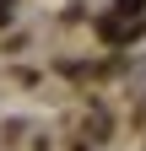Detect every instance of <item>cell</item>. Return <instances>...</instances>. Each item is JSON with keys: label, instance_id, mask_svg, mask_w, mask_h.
Listing matches in <instances>:
<instances>
[{"label": "cell", "instance_id": "cell-2", "mask_svg": "<svg viewBox=\"0 0 146 151\" xmlns=\"http://www.w3.org/2000/svg\"><path fill=\"white\" fill-rule=\"evenodd\" d=\"M6 16H11V0H0V22H6Z\"/></svg>", "mask_w": 146, "mask_h": 151}, {"label": "cell", "instance_id": "cell-1", "mask_svg": "<svg viewBox=\"0 0 146 151\" xmlns=\"http://www.w3.org/2000/svg\"><path fill=\"white\" fill-rule=\"evenodd\" d=\"M141 11H146V0H114V11L98 22V32L108 38V43H124V38H135V32L146 27Z\"/></svg>", "mask_w": 146, "mask_h": 151}]
</instances>
